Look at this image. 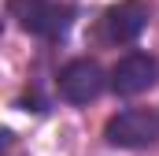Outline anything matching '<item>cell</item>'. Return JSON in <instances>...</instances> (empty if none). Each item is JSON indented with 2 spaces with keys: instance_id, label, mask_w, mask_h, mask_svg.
<instances>
[{
  "instance_id": "1",
  "label": "cell",
  "mask_w": 159,
  "mask_h": 156,
  "mask_svg": "<svg viewBox=\"0 0 159 156\" xmlns=\"http://www.w3.org/2000/svg\"><path fill=\"white\" fill-rule=\"evenodd\" d=\"M7 15L19 30H26L37 41H63L70 34L78 7L67 0H7Z\"/></svg>"
},
{
  "instance_id": "2",
  "label": "cell",
  "mask_w": 159,
  "mask_h": 156,
  "mask_svg": "<svg viewBox=\"0 0 159 156\" xmlns=\"http://www.w3.org/2000/svg\"><path fill=\"white\" fill-rule=\"evenodd\" d=\"M104 141L111 149H152L159 145V112L156 108H119L104 123Z\"/></svg>"
},
{
  "instance_id": "3",
  "label": "cell",
  "mask_w": 159,
  "mask_h": 156,
  "mask_svg": "<svg viewBox=\"0 0 159 156\" xmlns=\"http://www.w3.org/2000/svg\"><path fill=\"white\" fill-rule=\"evenodd\" d=\"M104 89H111V75L96 63V60H89V56H78V60H67L63 67H59V75H56V93H59V100H67V104H93Z\"/></svg>"
},
{
  "instance_id": "4",
  "label": "cell",
  "mask_w": 159,
  "mask_h": 156,
  "mask_svg": "<svg viewBox=\"0 0 159 156\" xmlns=\"http://www.w3.org/2000/svg\"><path fill=\"white\" fill-rule=\"evenodd\" d=\"M152 22V4L148 0H119L104 7L96 19V37L104 45H133Z\"/></svg>"
},
{
  "instance_id": "5",
  "label": "cell",
  "mask_w": 159,
  "mask_h": 156,
  "mask_svg": "<svg viewBox=\"0 0 159 156\" xmlns=\"http://www.w3.org/2000/svg\"><path fill=\"white\" fill-rule=\"evenodd\" d=\"M111 93L115 97H141L159 82V60L152 52H126L111 63Z\"/></svg>"
}]
</instances>
